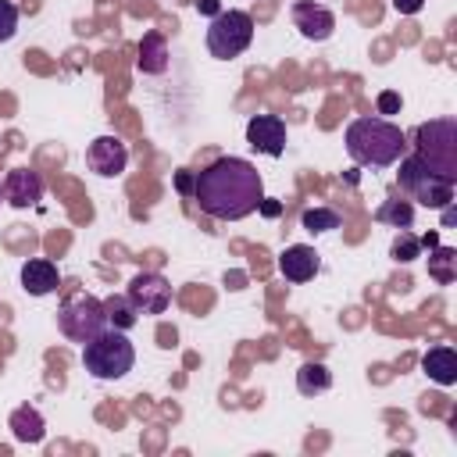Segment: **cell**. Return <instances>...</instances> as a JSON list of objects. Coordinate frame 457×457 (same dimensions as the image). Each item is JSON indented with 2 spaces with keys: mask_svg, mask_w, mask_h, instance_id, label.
<instances>
[{
  "mask_svg": "<svg viewBox=\"0 0 457 457\" xmlns=\"http://www.w3.org/2000/svg\"><path fill=\"white\" fill-rule=\"evenodd\" d=\"M129 164V146L118 136H96L86 146V168L100 179H118Z\"/></svg>",
  "mask_w": 457,
  "mask_h": 457,
  "instance_id": "obj_9",
  "label": "cell"
},
{
  "mask_svg": "<svg viewBox=\"0 0 457 457\" xmlns=\"http://www.w3.org/2000/svg\"><path fill=\"white\" fill-rule=\"evenodd\" d=\"M400 189L407 193V200H418L421 207H446L453 204V186L450 179H443L439 171H432L418 154H403L400 157Z\"/></svg>",
  "mask_w": 457,
  "mask_h": 457,
  "instance_id": "obj_5",
  "label": "cell"
},
{
  "mask_svg": "<svg viewBox=\"0 0 457 457\" xmlns=\"http://www.w3.org/2000/svg\"><path fill=\"white\" fill-rule=\"evenodd\" d=\"M300 225H303L311 236H321V232L339 228V214H336L332 207H307V211L300 214Z\"/></svg>",
  "mask_w": 457,
  "mask_h": 457,
  "instance_id": "obj_22",
  "label": "cell"
},
{
  "mask_svg": "<svg viewBox=\"0 0 457 457\" xmlns=\"http://www.w3.org/2000/svg\"><path fill=\"white\" fill-rule=\"evenodd\" d=\"M418 243H421V246H428V250H432V246H436V243H439V236H436V232H428V236H421V239H418Z\"/></svg>",
  "mask_w": 457,
  "mask_h": 457,
  "instance_id": "obj_30",
  "label": "cell"
},
{
  "mask_svg": "<svg viewBox=\"0 0 457 457\" xmlns=\"http://www.w3.org/2000/svg\"><path fill=\"white\" fill-rule=\"evenodd\" d=\"M421 4H425V0H393V7H396L400 14H418Z\"/></svg>",
  "mask_w": 457,
  "mask_h": 457,
  "instance_id": "obj_28",
  "label": "cell"
},
{
  "mask_svg": "<svg viewBox=\"0 0 457 457\" xmlns=\"http://www.w3.org/2000/svg\"><path fill=\"white\" fill-rule=\"evenodd\" d=\"M11 432L18 443H39L46 436V425H43V414L36 407H18L11 414Z\"/></svg>",
  "mask_w": 457,
  "mask_h": 457,
  "instance_id": "obj_17",
  "label": "cell"
},
{
  "mask_svg": "<svg viewBox=\"0 0 457 457\" xmlns=\"http://www.w3.org/2000/svg\"><path fill=\"white\" fill-rule=\"evenodd\" d=\"M293 25L300 29L303 39H314V43H325L332 32H336V14L321 4H311V0H296L293 4Z\"/></svg>",
  "mask_w": 457,
  "mask_h": 457,
  "instance_id": "obj_11",
  "label": "cell"
},
{
  "mask_svg": "<svg viewBox=\"0 0 457 457\" xmlns=\"http://www.w3.org/2000/svg\"><path fill=\"white\" fill-rule=\"evenodd\" d=\"M246 143L264 154V157H278L286 150V121L275 114H257L246 121Z\"/></svg>",
  "mask_w": 457,
  "mask_h": 457,
  "instance_id": "obj_10",
  "label": "cell"
},
{
  "mask_svg": "<svg viewBox=\"0 0 457 457\" xmlns=\"http://www.w3.org/2000/svg\"><path fill=\"white\" fill-rule=\"evenodd\" d=\"M14 32H18V7L11 0H0V43L14 39Z\"/></svg>",
  "mask_w": 457,
  "mask_h": 457,
  "instance_id": "obj_24",
  "label": "cell"
},
{
  "mask_svg": "<svg viewBox=\"0 0 457 457\" xmlns=\"http://www.w3.org/2000/svg\"><path fill=\"white\" fill-rule=\"evenodd\" d=\"M321 261H318V250L307 246V243H293L282 250L278 257V271L286 275V282H311L318 275Z\"/></svg>",
  "mask_w": 457,
  "mask_h": 457,
  "instance_id": "obj_13",
  "label": "cell"
},
{
  "mask_svg": "<svg viewBox=\"0 0 457 457\" xmlns=\"http://www.w3.org/2000/svg\"><path fill=\"white\" fill-rule=\"evenodd\" d=\"M296 389H300V396L328 393V389H332V371H328L321 361H307V364H300V371H296Z\"/></svg>",
  "mask_w": 457,
  "mask_h": 457,
  "instance_id": "obj_16",
  "label": "cell"
},
{
  "mask_svg": "<svg viewBox=\"0 0 457 457\" xmlns=\"http://www.w3.org/2000/svg\"><path fill=\"white\" fill-rule=\"evenodd\" d=\"M414 154L439 171L443 179L457 182V118H432L414 129Z\"/></svg>",
  "mask_w": 457,
  "mask_h": 457,
  "instance_id": "obj_4",
  "label": "cell"
},
{
  "mask_svg": "<svg viewBox=\"0 0 457 457\" xmlns=\"http://www.w3.org/2000/svg\"><path fill=\"white\" fill-rule=\"evenodd\" d=\"M179 189H182V193H193V179H189V175H186V171H182V175H179Z\"/></svg>",
  "mask_w": 457,
  "mask_h": 457,
  "instance_id": "obj_29",
  "label": "cell"
},
{
  "mask_svg": "<svg viewBox=\"0 0 457 457\" xmlns=\"http://www.w3.org/2000/svg\"><path fill=\"white\" fill-rule=\"evenodd\" d=\"M428 275H432L439 286H450L453 275H457V250L436 243V246L428 250Z\"/></svg>",
  "mask_w": 457,
  "mask_h": 457,
  "instance_id": "obj_20",
  "label": "cell"
},
{
  "mask_svg": "<svg viewBox=\"0 0 457 457\" xmlns=\"http://www.w3.org/2000/svg\"><path fill=\"white\" fill-rule=\"evenodd\" d=\"M57 328H61V336H68L71 343H89L96 332L107 328L104 300H96V296H89V293H79V296L64 300L61 311H57Z\"/></svg>",
  "mask_w": 457,
  "mask_h": 457,
  "instance_id": "obj_7",
  "label": "cell"
},
{
  "mask_svg": "<svg viewBox=\"0 0 457 457\" xmlns=\"http://www.w3.org/2000/svg\"><path fill=\"white\" fill-rule=\"evenodd\" d=\"M104 314H107V325H111V328H121V332H129V328L139 321V311H136V303L129 300V293L107 296V300H104Z\"/></svg>",
  "mask_w": 457,
  "mask_h": 457,
  "instance_id": "obj_19",
  "label": "cell"
},
{
  "mask_svg": "<svg viewBox=\"0 0 457 457\" xmlns=\"http://www.w3.org/2000/svg\"><path fill=\"white\" fill-rule=\"evenodd\" d=\"M346 154L353 164L361 168H389L407 154V136L400 125H393L389 118H353L343 132Z\"/></svg>",
  "mask_w": 457,
  "mask_h": 457,
  "instance_id": "obj_2",
  "label": "cell"
},
{
  "mask_svg": "<svg viewBox=\"0 0 457 457\" xmlns=\"http://www.w3.org/2000/svg\"><path fill=\"white\" fill-rule=\"evenodd\" d=\"M0 200H4V186H0Z\"/></svg>",
  "mask_w": 457,
  "mask_h": 457,
  "instance_id": "obj_31",
  "label": "cell"
},
{
  "mask_svg": "<svg viewBox=\"0 0 457 457\" xmlns=\"http://www.w3.org/2000/svg\"><path fill=\"white\" fill-rule=\"evenodd\" d=\"M418 253H421V243H418V236H411V232L403 228V232L393 239V257L407 264V261H414Z\"/></svg>",
  "mask_w": 457,
  "mask_h": 457,
  "instance_id": "obj_23",
  "label": "cell"
},
{
  "mask_svg": "<svg viewBox=\"0 0 457 457\" xmlns=\"http://www.w3.org/2000/svg\"><path fill=\"white\" fill-rule=\"evenodd\" d=\"M43 196V179L32 168H11L4 179V200L11 207H36Z\"/></svg>",
  "mask_w": 457,
  "mask_h": 457,
  "instance_id": "obj_12",
  "label": "cell"
},
{
  "mask_svg": "<svg viewBox=\"0 0 457 457\" xmlns=\"http://www.w3.org/2000/svg\"><path fill=\"white\" fill-rule=\"evenodd\" d=\"M57 286H61V271H57L54 261L32 257V261L21 264V289H25L29 296H46V293H54Z\"/></svg>",
  "mask_w": 457,
  "mask_h": 457,
  "instance_id": "obj_14",
  "label": "cell"
},
{
  "mask_svg": "<svg viewBox=\"0 0 457 457\" xmlns=\"http://www.w3.org/2000/svg\"><path fill=\"white\" fill-rule=\"evenodd\" d=\"M421 368L432 382L439 386H453L457 382V353L450 346H432L425 357H421Z\"/></svg>",
  "mask_w": 457,
  "mask_h": 457,
  "instance_id": "obj_15",
  "label": "cell"
},
{
  "mask_svg": "<svg viewBox=\"0 0 457 457\" xmlns=\"http://www.w3.org/2000/svg\"><path fill=\"white\" fill-rule=\"evenodd\" d=\"M82 364H86V371H89L93 378L111 382V378H121V375L132 371L136 350H132V343H129V336H125L121 328H111V325H107V328L96 332L89 343H82Z\"/></svg>",
  "mask_w": 457,
  "mask_h": 457,
  "instance_id": "obj_3",
  "label": "cell"
},
{
  "mask_svg": "<svg viewBox=\"0 0 457 457\" xmlns=\"http://www.w3.org/2000/svg\"><path fill=\"white\" fill-rule=\"evenodd\" d=\"M164 68H168V46H164V39L157 32H146L143 43H139V71L157 75Z\"/></svg>",
  "mask_w": 457,
  "mask_h": 457,
  "instance_id": "obj_18",
  "label": "cell"
},
{
  "mask_svg": "<svg viewBox=\"0 0 457 457\" xmlns=\"http://www.w3.org/2000/svg\"><path fill=\"white\" fill-rule=\"evenodd\" d=\"M375 221H386L393 228H411L414 225V204L411 200H386L378 211H375Z\"/></svg>",
  "mask_w": 457,
  "mask_h": 457,
  "instance_id": "obj_21",
  "label": "cell"
},
{
  "mask_svg": "<svg viewBox=\"0 0 457 457\" xmlns=\"http://www.w3.org/2000/svg\"><path fill=\"white\" fill-rule=\"evenodd\" d=\"M196 11L207 14V18H214V14H221L225 7H221V0H196Z\"/></svg>",
  "mask_w": 457,
  "mask_h": 457,
  "instance_id": "obj_27",
  "label": "cell"
},
{
  "mask_svg": "<svg viewBox=\"0 0 457 457\" xmlns=\"http://www.w3.org/2000/svg\"><path fill=\"white\" fill-rule=\"evenodd\" d=\"M253 43V18L246 11H221L211 18V29H207V50L211 57L218 61H228V57H239L246 46Z\"/></svg>",
  "mask_w": 457,
  "mask_h": 457,
  "instance_id": "obj_6",
  "label": "cell"
},
{
  "mask_svg": "<svg viewBox=\"0 0 457 457\" xmlns=\"http://www.w3.org/2000/svg\"><path fill=\"white\" fill-rule=\"evenodd\" d=\"M129 300L139 314H164L171 307V282L157 271H139L129 282Z\"/></svg>",
  "mask_w": 457,
  "mask_h": 457,
  "instance_id": "obj_8",
  "label": "cell"
},
{
  "mask_svg": "<svg viewBox=\"0 0 457 457\" xmlns=\"http://www.w3.org/2000/svg\"><path fill=\"white\" fill-rule=\"evenodd\" d=\"M378 114H396L400 111V93H393V89H386V93H378Z\"/></svg>",
  "mask_w": 457,
  "mask_h": 457,
  "instance_id": "obj_25",
  "label": "cell"
},
{
  "mask_svg": "<svg viewBox=\"0 0 457 457\" xmlns=\"http://www.w3.org/2000/svg\"><path fill=\"white\" fill-rule=\"evenodd\" d=\"M257 211H261L264 218H278V214H282V204H278V200H268V196H261Z\"/></svg>",
  "mask_w": 457,
  "mask_h": 457,
  "instance_id": "obj_26",
  "label": "cell"
},
{
  "mask_svg": "<svg viewBox=\"0 0 457 457\" xmlns=\"http://www.w3.org/2000/svg\"><path fill=\"white\" fill-rule=\"evenodd\" d=\"M264 196L261 171L243 157H218L193 179V200L207 218L239 221L257 211Z\"/></svg>",
  "mask_w": 457,
  "mask_h": 457,
  "instance_id": "obj_1",
  "label": "cell"
}]
</instances>
